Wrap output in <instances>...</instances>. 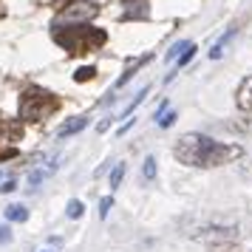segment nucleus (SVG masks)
Wrapping results in <instances>:
<instances>
[{
    "instance_id": "f257e3e1",
    "label": "nucleus",
    "mask_w": 252,
    "mask_h": 252,
    "mask_svg": "<svg viewBox=\"0 0 252 252\" xmlns=\"http://www.w3.org/2000/svg\"><path fill=\"white\" fill-rule=\"evenodd\" d=\"M173 153L182 164H190V167H221V164L241 159L244 148L232 142H216L204 133H184L176 142Z\"/></svg>"
},
{
    "instance_id": "f03ea898",
    "label": "nucleus",
    "mask_w": 252,
    "mask_h": 252,
    "mask_svg": "<svg viewBox=\"0 0 252 252\" xmlns=\"http://www.w3.org/2000/svg\"><path fill=\"white\" fill-rule=\"evenodd\" d=\"M51 37L63 51H68L74 57H85V54H94L108 43V34L96 26H51Z\"/></svg>"
},
{
    "instance_id": "7ed1b4c3",
    "label": "nucleus",
    "mask_w": 252,
    "mask_h": 252,
    "mask_svg": "<svg viewBox=\"0 0 252 252\" xmlns=\"http://www.w3.org/2000/svg\"><path fill=\"white\" fill-rule=\"evenodd\" d=\"M60 108V96L57 94L46 91L40 85H29L23 94H20V102H17V114H20V122H46L48 116Z\"/></svg>"
},
{
    "instance_id": "20e7f679",
    "label": "nucleus",
    "mask_w": 252,
    "mask_h": 252,
    "mask_svg": "<svg viewBox=\"0 0 252 252\" xmlns=\"http://www.w3.org/2000/svg\"><path fill=\"white\" fill-rule=\"evenodd\" d=\"M57 23L54 26H77V23H88L99 14V6L91 0H57Z\"/></svg>"
},
{
    "instance_id": "39448f33",
    "label": "nucleus",
    "mask_w": 252,
    "mask_h": 252,
    "mask_svg": "<svg viewBox=\"0 0 252 252\" xmlns=\"http://www.w3.org/2000/svg\"><path fill=\"white\" fill-rule=\"evenodd\" d=\"M23 139V122L0 114V159L17 156V142Z\"/></svg>"
},
{
    "instance_id": "423d86ee",
    "label": "nucleus",
    "mask_w": 252,
    "mask_h": 252,
    "mask_svg": "<svg viewBox=\"0 0 252 252\" xmlns=\"http://www.w3.org/2000/svg\"><path fill=\"white\" fill-rule=\"evenodd\" d=\"M235 102H238L241 111H247V114H252V77H247V80H241L238 91H235Z\"/></svg>"
},
{
    "instance_id": "0eeeda50",
    "label": "nucleus",
    "mask_w": 252,
    "mask_h": 252,
    "mask_svg": "<svg viewBox=\"0 0 252 252\" xmlns=\"http://www.w3.org/2000/svg\"><path fill=\"white\" fill-rule=\"evenodd\" d=\"M88 127V116H74V119H68L65 125L57 127V136L65 139V136H74V133H80V130H85Z\"/></svg>"
},
{
    "instance_id": "6e6552de",
    "label": "nucleus",
    "mask_w": 252,
    "mask_h": 252,
    "mask_svg": "<svg viewBox=\"0 0 252 252\" xmlns=\"http://www.w3.org/2000/svg\"><path fill=\"white\" fill-rule=\"evenodd\" d=\"M238 34V26H229V32L224 37H221V40H218L216 46L210 48V60H221V54H224V48H227V43L229 40H232V37Z\"/></svg>"
},
{
    "instance_id": "1a4fd4ad",
    "label": "nucleus",
    "mask_w": 252,
    "mask_h": 252,
    "mask_svg": "<svg viewBox=\"0 0 252 252\" xmlns=\"http://www.w3.org/2000/svg\"><path fill=\"white\" fill-rule=\"evenodd\" d=\"M6 218L14 221V224H26L29 221V210L23 204H12V207H6Z\"/></svg>"
},
{
    "instance_id": "9d476101",
    "label": "nucleus",
    "mask_w": 252,
    "mask_h": 252,
    "mask_svg": "<svg viewBox=\"0 0 252 252\" xmlns=\"http://www.w3.org/2000/svg\"><path fill=\"white\" fill-rule=\"evenodd\" d=\"M190 46H193L190 40H182V43H176V46H170V48H167V54H164V60H167V63H179V57H182V54H184V51H187Z\"/></svg>"
},
{
    "instance_id": "9b49d317",
    "label": "nucleus",
    "mask_w": 252,
    "mask_h": 252,
    "mask_svg": "<svg viewBox=\"0 0 252 252\" xmlns=\"http://www.w3.org/2000/svg\"><path fill=\"white\" fill-rule=\"evenodd\" d=\"M142 179H145V182H153V179H156V159H153V156H148L145 164H142Z\"/></svg>"
},
{
    "instance_id": "f8f14e48",
    "label": "nucleus",
    "mask_w": 252,
    "mask_h": 252,
    "mask_svg": "<svg viewBox=\"0 0 252 252\" xmlns=\"http://www.w3.org/2000/svg\"><path fill=\"white\" fill-rule=\"evenodd\" d=\"M148 94H150V88H148V85H145V88H142V91H139L136 96H133V102H130V105H127V108H125V111H122V116H130V114H133V111H136V105H139V102H145V99H148Z\"/></svg>"
},
{
    "instance_id": "ddd939ff",
    "label": "nucleus",
    "mask_w": 252,
    "mask_h": 252,
    "mask_svg": "<svg viewBox=\"0 0 252 252\" xmlns=\"http://www.w3.org/2000/svg\"><path fill=\"white\" fill-rule=\"evenodd\" d=\"M125 170H127L125 161L114 167V173H111V190H119V184H122V179H125Z\"/></svg>"
},
{
    "instance_id": "4468645a",
    "label": "nucleus",
    "mask_w": 252,
    "mask_h": 252,
    "mask_svg": "<svg viewBox=\"0 0 252 252\" xmlns=\"http://www.w3.org/2000/svg\"><path fill=\"white\" fill-rule=\"evenodd\" d=\"M82 213H85L82 201H80V198H71V201H68V210H65V216H68V218H80Z\"/></svg>"
},
{
    "instance_id": "2eb2a0df",
    "label": "nucleus",
    "mask_w": 252,
    "mask_h": 252,
    "mask_svg": "<svg viewBox=\"0 0 252 252\" xmlns=\"http://www.w3.org/2000/svg\"><path fill=\"white\" fill-rule=\"evenodd\" d=\"M210 252H238V247H235V241H224V244H213Z\"/></svg>"
},
{
    "instance_id": "dca6fc26",
    "label": "nucleus",
    "mask_w": 252,
    "mask_h": 252,
    "mask_svg": "<svg viewBox=\"0 0 252 252\" xmlns=\"http://www.w3.org/2000/svg\"><path fill=\"white\" fill-rule=\"evenodd\" d=\"M94 74H96V68H91V65H88V68L77 71V74H74V80H77V82H88V80H94Z\"/></svg>"
},
{
    "instance_id": "f3484780",
    "label": "nucleus",
    "mask_w": 252,
    "mask_h": 252,
    "mask_svg": "<svg viewBox=\"0 0 252 252\" xmlns=\"http://www.w3.org/2000/svg\"><path fill=\"white\" fill-rule=\"evenodd\" d=\"M195 57V46H190L187 48V51H184L182 57H179V63H176V65H179V68H182V65H187V63H190V60Z\"/></svg>"
},
{
    "instance_id": "a211bd4d",
    "label": "nucleus",
    "mask_w": 252,
    "mask_h": 252,
    "mask_svg": "<svg viewBox=\"0 0 252 252\" xmlns=\"http://www.w3.org/2000/svg\"><path fill=\"white\" fill-rule=\"evenodd\" d=\"M173 122H176V114H173V111H167V116H161V119H159V127H170Z\"/></svg>"
},
{
    "instance_id": "6ab92c4d",
    "label": "nucleus",
    "mask_w": 252,
    "mask_h": 252,
    "mask_svg": "<svg viewBox=\"0 0 252 252\" xmlns=\"http://www.w3.org/2000/svg\"><path fill=\"white\" fill-rule=\"evenodd\" d=\"M6 241H12V229L6 224H0V244H6Z\"/></svg>"
},
{
    "instance_id": "aec40b11",
    "label": "nucleus",
    "mask_w": 252,
    "mask_h": 252,
    "mask_svg": "<svg viewBox=\"0 0 252 252\" xmlns=\"http://www.w3.org/2000/svg\"><path fill=\"white\" fill-rule=\"evenodd\" d=\"M111 204H114V201H111V198H102V201H99V216H108V210H111Z\"/></svg>"
},
{
    "instance_id": "412c9836",
    "label": "nucleus",
    "mask_w": 252,
    "mask_h": 252,
    "mask_svg": "<svg viewBox=\"0 0 252 252\" xmlns=\"http://www.w3.org/2000/svg\"><path fill=\"white\" fill-rule=\"evenodd\" d=\"M14 187H17V182H14V179H9V182H3V184H0V193H12Z\"/></svg>"
},
{
    "instance_id": "4be33fe9",
    "label": "nucleus",
    "mask_w": 252,
    "mask_h": 252,
    "mask_svg": "<svg viewBox=\"0 0 252 252\" xmlns=\"http://www.w3.org/2000/svg\"><path fill=\"white\" fill-rule=\"evenodd\" d=\"M130 127H133V119H127L125 125L119 127V136H122V133H127V130H130Z\"/></svg>"
},
{
    "instance_id": "5701e85b",
    "label": "nucleus",
    "mask_w": 252,
    "mask_h": 252,
    "mask_svg": "<svg viewBox=\"0 0 252 252\" xmlns=\"http://www.w3.org/2000/svg\"><path fill=\"white\" fill-rule=\"evenodd\" d=\"M0 17H3V6H0Z\"/></svg>"
},
{
    "instance_id": "b1692460",
    "label": "nucleus",
    "mask_w": 252,
    "mask_h": 252,
    "mask_svg": "<svg viewBox=\"0 0 252 252\" xmlns=\"http://www.w3.org/2000/svg\"><path fill=\"white\" fill-rule=\"evenodd\" d=\"M46 252H48V250H46Z\"/></svg>"
}]
</instances>
